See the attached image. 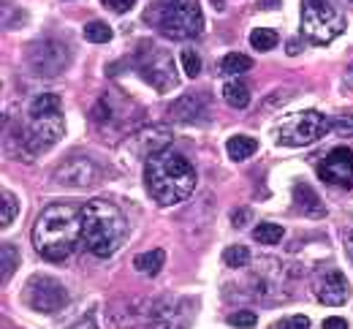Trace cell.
Segmentation results:
<instances>
[{
  "mask_svg": "<svg viewBox=\"0 0 353 329\" xmlns=\"http://www.w3.org/2000/svg\"><path fill=\"white\" fill-rule=\"evenodd\" d=\"M82 235V210L74 204H49L33 223V248L46 261H65Z\"/></svg>",
  "mask_w": 353,
  "mask_h": 329,
  "instance_id": "cell-1",
  "label": "cell"
},
{
  "mask_svg": "<svg viewBox=\"0 0 353 329\" xmlns=\"http://www.w3.org/2000/svg\"><path fill=\"white\" fill-rule=\"evenodd\" d=\"M144 186L161 207H174L196 190V169L185 155L161 150L144 158Z\"/></svg>",
  "mask_w": 353,
  "mask_h": 329,
  "instance_id": "cell-2",
  "label": "cell"
},
{
  "mask_svg": "<svg viewBox=\"0 0 353 329\" xmlns=\"http://www.w3.org/2000/svg\"><path fill=\"white\" fill-rule=\"evenodd\" d=\"M128 237V221L117 204L106 199H92L82 207V239L92 256H114Z\"/></svg>",
  "mask_w": 353,
  "mask_h": 329,
  "instance_id": "cell-3",
  "label": "cell"
},
{
  "mask_svg": "<svg viewBox=\"0 0 353 329\" xmlns=\"http://www.w3.org/2000/svg\"><path fill=\"white\" fill-rule=\"evenodd\" d=\"M144 22L172 41H188L204 33V14L199 0H152Z\"/></svg>",
  "mask_w": 353,
  "mask_h": 329,
  "instance_id": "cell-4",
  "label": "cell"
},
{
  "mask_svg": "<svg viewBox=\"0 0 353 329\" xmlns=\"http://www.w3.org/2000/svg\"><path fill=\"white\" fill-rule=\"evenodd\" d=\"M63 112H60V95L44 93L30 101L28 109V126L19 134V144L25 152H44L57 139H63Z\"/></svg>",
  "mask_w": 353,
  "mask_h": 329,
  "instance_id": "cell-5",
  "label": "cell"
},
{
  "mask_svg": "<svg viewBox=\"0 0 353 329\" xmlns=\"http://www.w3.org/2000/svg\"><path fill=\"white\" fill-rule=\"evenodd\" d=\"M90 120H92L98 137H106L112 141L123 137V134H128V131H139V123L144 120V114L128 95L109 90V93L101 95L95 101V106L90 109Z\"/></svg>",
  "mask_w": 353,
  "mask_h": 329,
  "instance_id": "cell-6",
  "label": "cell"
},
{
  "mask_svg": "<svg viewBox=\"0 0 353 329\" xmlns=\"http://www.w3.org/2000/svg\"><path fill=\"white\" fill-rule=\"evenodd\" d=\"M345 30L343 14L332 0H302V36L312 44H329Z\"/></svg>",
  "mask_w": 353,
  "mask_h": 329,
  "instance_id": "cell-7",
  "label": "cell"
},
{
  "mask_svg": "<svg viewBox=\"0 0 353 329\" xmlns=\"http://www.w3.org/2000/svg\"><path fill=\"white\" fill-rule=\"evenodd\" d=\"M133 68H136V74H139L147 85H152L158 93H169V90L176 88V79H179V77H176L174 60H172V54L163 47H155V44H150V41L139 44L136 54H133Z\"/></svg>",
  "mask_w": 353,
  "mask_h": 329,
  "instance_id": "cell-8",
  "label": "cell"
},
{
  "mask_svg": "<svg viewBox=\"0 0 353 329\" xmlns=\"http://www.w3.org/2000/svg\"><path fill=\"white\" fill-rule=\"evenodd\" d=\"M329 128H332V120L326 114H321L318 109H305V112L288 114L277 126L274 141L283 147H307V144L321 139Z\"/></svg>",
  "mask_w": 353,
  "mask_h": 329,
  "instance_id": "cell-9",
  "label": "cell"
},
{
  "mask_svg": "<svg viewBox=\"0 0 353 329\" xmlns=\"http://www.w3.org/2000/svg\"><path fill=\"white\" fill-rule=\"evenodd\" d=\"M25 63H28V71L36 77H57L68 68L71 52L57 39H41L25 49Z\"/></svg>",
  "mask_w": 353,
  "mask_h": 329,
  "instance_id": "cell-10",
  "label": "cell"
},
{
  "mask_svg": "<svg viewBox=\"0 0 353 329\" xmlns=\"http://www.w3.org/2000/svg\"><path fill=\"white\" fill-rule=\"evenodd\" d=\"M22 302L39 313H54L68 305V291L49 275H33L22 288Z\"/></svg>",
  "mask_w": 353,
  "mask_h": 329,
  "instance_id": "cell-11",
  "label": "cell"
},
{
  "mask_svg": "<svg viewBox=\"0 0 353 329\" xmlns=\"http://www.w3.org/2000/svg\"><path fill=\"white\" fill-rule=\"evenodd\" d=\"M318 177L334 188H353V150L332 147L318 161Z\"/></svg>",
  "mask_w": 353,
  "mask_h": 329,
  "instance_id": "cell-12",
  "label": "cell"
},
{
  "mask_svg": "<svg viewBox=\"0 0 353 329\" xmlns=\"http://www.w3.org/2000/svg\"><path fill=\"white\" fill-rule=\"evenodd\" d=\"M98 180V166L85 158V155H74L65 158L57 169H54V183L68 186V188H88Z\"/></svg>",
  "mask_w": 353,
  "mask_h": 329,
  "instance_id": "cell-13",
  "label": "cell"
},
{
  "mask_svg": "<svg viewBox=\"0 0 353 329\" xmlns=\"http://www.w3.org/2000/svg\"><path fill=\"white\" fill-rule=\"evenodd\" d=\"M312 291H315L318 302H321V305H329V308L345 305V302L351 299V283H348V278H345L340 270L323 272V275L315 281Z\"/></svg>",
  "mask_w": 353,
  "mask_h": 329,
  "instance_id": "cell-14",
  "label": "cell"
},
{
  "mask_svg": "<svg viewBox=\"0 0 353 329\" xmlns=\"http://www.w3.org/2000/svg\"><path fill=\"white\" fill-rule=\"evenodd\" d=\"M169 141H172V131L169 128H163V126H147V128L133 131V137L128 139V150L136 152V155L150 158L152 152L166 150Z\"/></svg>",
  "mask_w": 353,
  "mask_h": 329,
  "instance_id": "cell-15",
  "label": "cell"
},
{
  "mask_svg": "<svg viewBox=\"0 0 353 329\" xmlns=\"http://www.w3.org/2000/svg\"><path fill=\"white\" fill-rule=\"evenodd\" d=\"M185 302L179 299H161L152 308V324L155 329H185Z\"/></svg>",
  "mask_w": 353,
  "mask_h": 329,
  "instance_id": "cell-16",
  "label": "cell"
},
{
  "mask_svg": "<svg viewBox=\"0 0 353 329\" xmlns=\"http://www.w3.org/2000/svg\"><path fill=\"white\" fill-rule=\"evenodd\" d=\"M210 109V98L207 95H199V93H190V95H182L179 101L172 103V117L179 120V123H193L199 117H204V112Z\"/></svg>",
  "mask_w": 353,
  "mask_h": 329,
  "instance_id": "cell-17",
  "label": "cell"
},
{
  "mask_svg": "<svg viewBox=\"0 0 353 329\" xmlns=\"http://www.w3.org/2000/svg\"><path fill=\"white\" fill-rule=\"evenodd\" d=\"M294 201H296V210L307 218H323L326 215V207L323 201L315 196V190L310 188L307 183H296L294 186Z\"/></svg>",
  "mask_w": 353,
  "mask_h": 329,
  "instance_id": "cell-18",
  "label": "cell"
},
{
  "mask_svg": "<svg viewBox=\"0 0 353 329\" xmlns=\"http://www.w3.org/2000/svg\"><path fill=\"white\" fill-rule=\"evenodd\" d=\"M225 152H228L231 161H248L250 155L259 152V141L253 139V137L239 134V137H231V139L225 141Z\"/></svg>",
  "mask_w": 353,
  "mask_h": 329,
  "instance_id": "cell-19",
  "label": "cell"
},
{
  "mask_svg": "<svg viewBox=\"0 0 353 329\" xmlns=\"http://www.w3.org/2000/svg\"><path fill=\"white\" fill-rule=\"evenodd\" d=\"M163 261H166V253L163 250H147V253H139L133 259V267L150 278H155L161 270H163Z\"/></svg>",
  "mask_w": 353,
  "mask_h": 329,
  "instance_id": "cell-20",
  "label": "cell"
},
{
  "mask_svg": "<svg viewBox=\"0 0 353 329\" xmlns=\"http://www.w3.org/2000/svg\"><path fill=\"white\" fill-rule=\"evenodd\" d=\"M223 98H225V103L231 106V109H245L248 103H250V90H248V85L245 82H228L225 88H223Z\"/></svg>",
  "mask_w": 353,
  "mask_h": 329,
  "instance_id": "cell-21",
  "label": "cell"
},
{
  "mask_svg": "<svg viewBox=\"0 0 353 329\" xmlns=\"http://www.w3.org/2000/svg\"><path fill=\"white\" fill-rule=\"evenodd\" d=\"M253 68V60L248 57V54H242V52H231V54H225L221 63V71L223 74H248Z\"/></svg>",
  "mask_w": 353,
  "mask_h": 329,
  "instance_id": "cell-22",
  "label": "cell"
},
{
  "mask_svg": "<svg viewBox=\"0 0 353 329\" xmlns=\"http://www.w3.org/2000/svg\"><path fill=\"white\" fill-rule=\"evenodd\" d=\"M280 39H277V30H272V28H256L253 33H250V47L259 49V52H269V49H274Z\"/></svg>",
  "mask_w": 353,
  "mask_h": 329,
  "instance_id": "cell-23",
  "label": "cell"
},
{
  "mask_svg": "<svg viewBox=\"0 0 353 329\" xmlns=\"http://www.w3.org/2000/svg\"><path fill=\"white\" fill-rule=\"evenodd\" d=\"M85 39H88L90 44H109L112 41V28L106 22L92 19V22L85 25Z\"/></svg>",
  "mask_w": 353,
  "mask_h": 329,
  "instance_id": "cell-24",
  "label": "cell"
},
{
  "mask_svg": "<svg viewBox=\"0 0 353 329\" xmlns=\"http://www.w3.org/2000/svg\"><path fill=\"white\" fill-rule=\"evenodd\" d=\"M283 226H277V223H259L256 226V232H253V239H259L261 245H277L280 239H283Z\"/></svg>",
  "mask_w": 353,
  "mask_h": 329,
  "instance_id": "cell-25",
  "label": "cell"
},
{
  "mask_svg": "<svg viewBox=\"0 0 353 329\" xmlns=\"http://www.w3.org/2000/svg\"><path fill=\"white\" fill-rule=\"evenodd\" d=\"M0 201H3V210H0V226L8 229L11 221H14L17 212H19V204H17V199H14L11 190H3V193H0Z\"/></svg>",
  "mask_w": 353,
  "mask_h": 329,
  "instance_id": "cell-26",
  "label": "cell"
},
{
  "mask_svg": "<svg viewBox=\"0 0 353 329\" xmlns=\"http://www.w3.org/2000/svg\"><path fill=\"white\" fill-rule=\"evenodd\" d=\"M223 261H225V267H234V270L245 267L250 261V250L245 245H231V248L223 250Z\"/></svg>",
  "mask_w": 353,
  "mask_h": 329,
  "instance_id": "cell-27",
  "label": "cell"
},
{
  "mask_svg": "<svg viewBox=\"0 0 353 329\" xmlns=\"http://www.w3.org/2000/svg\"><path fill=\"white\" fill-rule=\"evenodd\" d=\"M19 267V253H17V248L14 245H3V283L11 281V275H14V270Z\"/></svg>",
  "mask_w": 353,
  "mask_h": 329,
  "instance_id": "cell-28",
  "label": "cell"
},
{
  "mask_svg": "<svg viewBox=\"0 0 353 329\" xmlns=\"http://www.w3.org/2000/svg\"><path fill=\"white\" fill-rule=\"evenodd\" d=\"M179 60H182V71H185L190 79H196V77L201 74V60H199V54H196L193 49H182Z\"/></svg>",
  "mask_w": 353,
  "mask_h": 329,
  "instance_id": "cell-29",
  "label": "cell"
},
{
  "mask_svg": "<svg viewBox=\"0 0 353 329\" xmlns=\"http://www.w3.org/2000/svg\"><path fill=\"white\" fill-rule=\"evenodd\" d=\"M231 327H236V329H253L256 327V313L253 310H236V313H231Z\"/></svg>",
  "mask_w": 353,
  "mask_h": 329,
  "instance_id": "cell-30",
  "label": "cell"
},
{
  "mask_svg": "<svg viewBox=\"0 0 353 329\" xmlns=\"http://www.w3.org/2000/svg\"><path fill=\"white\" fill-rule=\"evenodd\" d=\"M277 329H310L307 316H288V319H280Z\"/></svg>",
  "mask_w": 353,
  "mask_h": 329,
  "instance_id": "cell-31",
  "label": "cell"
},
{
  "mask_svg": "<svg viewBox=\"0 0 353 329\" xmlns=\"http://www.w3.org/2000/svg\"><path fill=\"white\" fill-rule=\"evenodd\" d=\"M103 6L112 8L114 14H125V11H131L133 6H136V0H103Z\"/></svg>",
  "mask_w": 353,
  "mask_h": 329,
  "instance_id": "cell-32",
  "label": "cell"
},
{
  "mask_svg": "<svg viewBox=\"0 0 353 329\" xmlns=\"http://www.w3.org/2000/svg\"><path fill=\"white\" fill-rule=\"evenodd\" d=\"M332 128H334L337 134L351 137L353 134V117H337V120H332Z\"/></svg>",
  "mask_w": 353,
  "mask_h": 329,
  "instance_id": "cell-33",
  "label": "cell"
},
{
  "mask_svg": "<svg viewBox=\"0 0 353 329\" xmlns=\"http://www.w3.org/2000/svg\"><path fill=\"white\" fill-rule=\"evenodd\" d=\"M323 329H348V321H345V319L332 316V319H326V321H323Z\"/></svg>",
  "mask_w": 353,
  "mask_h": 329,
  "instance_id": "cell-34",
  "label": "cell"
},
{
  "mask_svg": "<svg viewBox=\"0 0 353 329\" xmlns=\"http://www.w3.org/2000/svg\"><path fill=\"white\" fill-rule=\"evenodd\" d=\"M231 223H234L236 229H239V226H245V223H248V210H236V212H234V218H231Z\"/></svg>",
  "mask_w": 353,
  "mask_h": 329,
  "instance_id": "cell-35",
  "label": "cell"
},
{
  "mask_svg": "<svg viewBox=\"0 0 353 329\" xmlns=\"http://www.w3.org/2000/svg\"><path fill=\"white\" fill-rule=\"evenodd\" d=\"M299 52H302V41H299V39H291V41H288V47H285V54H291V57H294V54H299Z\"/></svg>",
  "mask_w": 353,
  "mask_h": 329,
  "instance_id": "cell-36",
  "label": "cell"
},
{
  "mask_svg": "<svg viewBox=\"0 0 353 329\" xmlns=\"http://www.w3.org/2000/svg\"><path fill=\"white\" fill-rule=\"evenodd\" d=\"M68 329H98V327H95V321H92V316H88V319H82L79 324H74V327H68Z\"/></svg>",
  "mask_w": 353,
  "mask_h": 329,
  "instance_id": "cell-37",
  "label": "cell"
},
{
  "mask_svg": "<svg viewBox=\"0 0 353 329\" xmlns=\"http://www.w3.org/2000/svg\"><path fill=\"white\" fill-rule=\"evenodd\" d=\"M345 93H351L353 95V66L345 71Z\"/></svg>",
  "mask_w": 353,
  "mask_h": 329,
  "instance_id": "cell-38",
  "label": "cell"
},
{
  "mask_svg": "<svg viewBox=\"0 0 353 329\" xmlns=\"http://www.w3.org/2000/svg\"><path fill=\"white\" fill-rule=\"evenodd\" d=\"M348 256H351V261H353V232H351V237H348Z\"/></svg>",
  "mask_w": 353,
  "mask_h": 329,
  "instance_id": "cell-39",
  "label": "cell"
}]
</instances>
